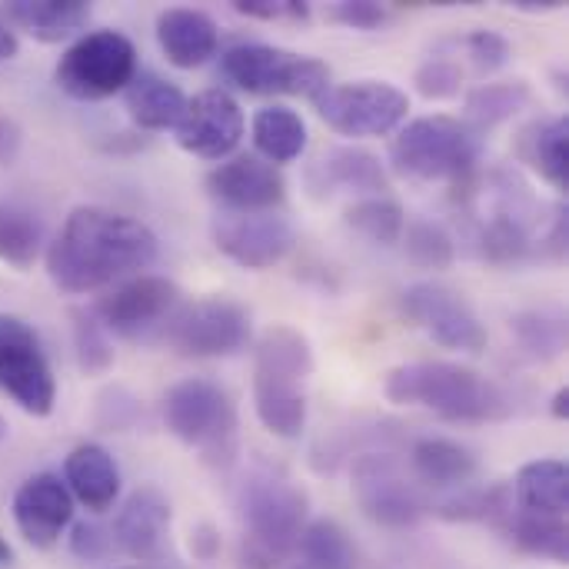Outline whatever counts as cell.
I'll use <instances>...</instances> for the list:
<instances>
[{
	"label": "cell",
	"instance_id": "22",
	"mask_svg": "<svg viewBox=\"0 0 569 569\" xmlns=\"http://www.w3.org/2000/svg\"><path fill=\"white\" fill-rule=\"evenodd\" d=\"M60 480L67 483L70 497L93 513L110 510L120 497V470H117L113 457L97 443L73 447L63 460Z\"/></svg>",
	"mask_w": 569,
	"mask_h": 569
},
{
	"label": "cell",
	"instance_id": "27",
	"mask_svg": "<svg viewBox=\"0 0 569 569\" xmlns=\"http://www.w3.org/2000/svg\"><path fill=\"white\" fill-rule=\"evenodd\" d=\"M317 173L323 177V187L360 193V200L387 197V190H390V173L380 163V157L363 147H353V143H343V147H333L330 153H323V160L317 163Z\"/></svg>",
	"mask_w": 569,
	"mask_h": 569
},
{
	"label": "cell",
	"instance_id": "38",
	"mask_svg": "<svg viewBox=\"0 0 569 569\" xmlns=\"http://www.w3.org/2000/svg\"><path fill=\"white\" fill-rule=\"evenodd\" d=\"M70 337H73V353H77V367L87 377H100L113 367V343L110 333L103 330V323L97 320L93 310H70Z\"/></svg>",
	"mask_w": 569,
	"mask_h": 569
},
{
	"label": "cell",
	"instance_id": "12",
	"mask_svg": "<svg viewBox=\"0 0 569 569\" xmlns=\"http://www.w3.org/2000/svg\"><path fill=\"white\" fill-rule=\"evenodd\" d=\"M320 120L343 137H387L403 127L410 97L390 80L330 83L313 100Z\"/></svg>",
	"mask_w": 569,
	"mask_h": 569
},
{
	"label": "cell",
	"instance_id": "16",
	"mask_svg": "<svg viewBox=\"0 0 569 569\" xmlns=\"http://www.w3.org/2000/svg\"><path fill=\"white\" fill-rule=\"evenodd\" d=\"M210 233H213L217 250L243 270H270L297 243L293 223L280 210H263V213L220 210L213 217Z\"/></svg>",
	"mask_w": 569,
	"mask_h": 569
},
{
	"label": "cell",
	"instance_id": "29",
	"mask_svg": "<svg viewBox=\"0 0 569 569\" xmlns=\"http://www.w3.org/2000/svg\"><path fill=\"white\" fill-rule=\"evenodd\" d=\"M497 527L507 533V540L520 553L537 557V560H550L557 567H567L569 563L567 520L537 517V513H527V510H510Z\"/></svg>",
	"mask_w": 569,
	"mask_h": 569
},
{
	"label": "cell",
	"instance_id": "15",
	"mask_svg": "<svg viewBox=\"0 0 569 569\" xmlns=\"http://www.w3.org/2000/svg\"><path fill=\"white\" fill-rule=\"evenodd\" d=\"M407 320L420 327L433 343L460 353H483L487 350V327L480 313L470 307L463 293H457L447 283L423 280L403 290L400 300Z\"/></svg>",
	"mask_w": 569,
	"mask_h": 569
},
{
	"label": "cell",
	"instance_id": "35",
	"mask_svg": "<svg viewBox=\"0 0 569 569\" xmlns=\"http://www.w3.org/2000/svg\"><path fill=\"white\" fill-rule=\"evenodd\" d=\"M520 350L533 360H560L567 350V320L550 310H523L510 320Z\"/></svg>",
	"mask_w": 569,
	"mask_h": 569
},
{
	"label": "cell",
	"instance_id": "36",
	"mask_svg": "<svg viewBox=\"0 0 569 569\" xmlns=\"http://www.w3.org/2000/svg\"><path fill=\"white\" fill-rule=\"evenodd\" d=\"M403 253L417 270H450L457 260V243L450 237V230L437 220H410L403 227Z\"/></svg>",
	"mask_w": 569,
	"mask_h": 569
},
{
	"label": "cell",
	"instance_id": "25",
	"mask_svg": "<svg viewBox=\"0 0 569 569\" xmlns=\"http://www.w3.org/2000/svg\"><path fill=\"white\" fill-rule=\"evenodd\" d=\"M123 103H127L130 120H133L140 130L157 133V130L177 127V120H180L183 110H187V93H183L173 80H167V77H160V73H153V70H140V73L127 83Z\"/></svg>",
	"mask_w": 569,
	"mask_h": 569
},
{
	"label": "cell",
	"instance_id": "39",
	"mask_svg": "<svg viewBox=\"0 0 569 569\" xmlns=\"http://www.w3.org/2000/svg\"><path fill=\"white\" fill-rule=\"evenodd\" d=\"M413 83L427 100H453L463 90V67L447 53H433L417 67Z\"/></svg>",
	"mask_w": 569,
	"mask_h": 569
},
{
	"label": "cell",
	"instance_id": "46",
	"mask_svg": "<svg viewBox=\"0 0 569 569\" xmlns=\"http://www.w3.org/2000/svg\"><path fill=\"white\" fill-rule=\"evenodd\" d=\"M190 550H193L203 563H210V560L220 553V537L213 533V527H200V530L193 533V540H190Z\"/></svg>",
	"mask_w": 569,
	"mask_h": 569
},
{
	"label": "cell",
	"instance_id": "20",
	"mask_svg": "<svg viewBox=\"0 0 569 569\" xmlns=\"http://www.w3.org/2000/svg\"><path fill=\"white\" fill-rule=\"evenodd\" d=\"M113 547L137 563L160 560L170 537V500L157 487H137L113 520Z\"/></svg>",
	"mask_w": 569,
	"mask_h": 569
},
{
	"label": "cell",
	"instance_id": "52",
	"mask_svg": "<svg viewBox=\"0 0 569 569\" xmlns=\"http://www.w3.org/2000/svg\"><path fill=\"white\" fill-rule=\"evenodd\" d=\"M117 569H150V567H143V563H137V567H117Z\"/></svg>",
	"mask_w": 569,
	"mask_h": 569
},
{
	"label": "cell",
	"instance_id": "41",
	"mask_svg": "<svg viewBox=\"0 0 569 569\" xmlns=\"http://www.w3.org/2000/svg\"><path fill=\"white\" fill-rule=\"evenodd\" d=\"M327 17L350 30H377L387 23L390 10L377 0H337L327 7Z\"/></svg>",
	"mask_w": 569,
	"mask_h": 569
},
{
	"label": "cell",
	"instance_id": "45",
	"mask_svg": "<svg viewBox=\"0 0 569 569\" xmlns=\"http://www.w3.org/2000/svg\"><path fill=\"white\" fill-rule=\"evenodd\" d=\"M23 150V130L10 113H0V167H13Z\"/></svg>",
	"mask_w": 569,
	"mask_h": 569
},
{
	"label": "cell",
	"instance_id": "30",
	"mask_svg": "<svg viewBox=\"0 0 569 569\" xmlns=\"http://www.w3.org/2000/svg\"><path fill=\"white\" fill-rule=\"evenodd\" d=\"M533 100V87L527 80H493V83H477L467 100H463V110H467V127L483 133V130H493L507 120H513L517 113H523Z\"/></svg>",
	"mask_w": 569,
	"mask_h": 569
},
{
	"label": "cell",
	"instance_id": "19",
	"mask_svg": "<svg viewBox=\"0 0 569 569\" xmlns=\"http://www.w3.org/2000/svg\"><path fill=\"white\" fill-rule=\"evenodd\" d=\"M13 523L33 550L60 543L73 523V497L57 473H33L13 493Z\"/></svg>",
	"mask_w": 569,
	"mask_h": 569
},
{
	"label": "cell",
	"instance_id": "51",
	"mask_svg": "<svg viewBox=\"0 0 569 569\" xmlns=\"http://www.w3.org/2000/svg\"><path fill=\"white\" fill-rule=\"evenodd\" d=\"M7 433H10V427H7V420H3V417H0V443H3V440H7Z\"/></svg>",
	"mask_w": 569,
	"mask_h": 569
},
{
	"label": "cell",
	"instance_id": "1",
	"mask_svg": "<svg viewBox=\"0 0 569 569\" xmlns=\"http://www.w3.org/2000/svg\"><path fill=\"white\" fill-rule=\"evenodd\" d=\"M157 253V233L137 217L107 207H77L47 247V277L57 290L80 297L140 277Z\"/></svg>",
	"mask_w": 569,
	"mask_h": 569
},
{
	"label": "cell",
	"instance_id": "14",
	"mask_svg": "<svg viewBox=\"0 0 569 569\" xmlns=\"http://www.w3.org/2000/svg\"><path fill=\"white\" fill-rule=\"evenodd\" d=\"M180 303L183 293L173 280L157 273H140L117 283L107 297H100L93 313L103 323V330L120 340L157 343V333L163 330V323Z\"/></svg>",
	"mask_w": 569,
	"mask_h": 569
},
{
	"label": "cell",
	"instance_id": "3",
	"mask_svg": "<svg viewBox=\"0 0 569 569\" xmlns=\"http://www.w3.org/2000/svg\"><path fill=\"white\" fill-rule=\"evenodd\" d=\"M243 520V540L237 569H277L297 547L307 527L310 497L277 467H257L247 473L237 493Z\"/></svg>",
	"mask_w": 569,
	"mask_h": 569
},
{
	"label": "cell",
	"instance_id": "8",
	"mask_svg": "<svg viewBox=\"0 0 569 569\" xmlns=\"http://www.w3.org/2000/svg\"><path fill=\"white\" fill-rule=\"evenodd\" d=\"M220 73L243 93L307 97L310 103L330 87V67L270 43H237L220 57Z\"/></svg>",
	"mask_w": 569,
	"mask_h": 569
},
{
	"label": "cell",
	"instance_id": "43",
	"mask_svg": "<svg viewBox=\"0 0 569 569\" xmlns=\"http://www.w3.org/2000/svg\"><path fill=\"white\" fill-rule=\"evenodd\" d=\"M233 10L250 17V20H263V23H273V20L303 23V20H310V3H303V0H233Z\"/></svg>",
	"mask_w": 569,
	"mask_h": 569
},
{
	"label": "cell",
	"instance_id": "53",
	"mask_svg": "<svg viewBox=\"0 0 569 569\" xmlns=\"http://www.w3.org/2000/svg\"><path fill=\"white\" fill-rule=\"evenodd\" d=\"M300 569H303V567H300Z\"/></svg>",
	"mask_w": 569,
	"mask_h": 569
},
{
	"label": "cell",
	"instance_id": "24",
	"mask_svg": "<svg viewBox=\"0 0 569 569\" xmlns=\"http://www.w3.org/2000/svg\"><path fill=\"white\" fill-rule=\"evenodd\" d=\"M413 480L433 490H460L470 487L480 473V460L470 447L447 437H423L410 450Z\"/></svg>",
	"mask_w": 569,
	"mask_h": 569
},
{
	"label": "cell",
	"instance_id": "21",
	"mask_svg": "<svg viewBox=\"0 0 569 569\" xmlns=\"http://www.w3.org/2000/svg\"><path fill=\"white\" fill-rule=\"evenodd\" d=\"M157 40L173 67L193 70V67H203L210 57H217L220 30L203 10L170 7L157 17Z\"/></svg>",
	"mask_w": 569,
	"mask_h": 569
},
{
	"label": "cell",
	"instance_id": "44",
	"mask_svg": "<svg viewBox=\"0 0 569 569\" xmlns=\"http://www.w3.org/2000/svg\"><path fill=\"white\" fill-rule=\"evenodd\" d=\"M110 397H113V403L117 407H110V403H97V427L100 430H107V433H113V430H127L130 423H133V417L140 413V407H137V400H130L127 407H120L130 393L127 390H110Z\"/></svg>",
	"mask_w": 569,
	"mask_h": 569
},
{
	"label": "cell",
	"instance_id": "31",
	"mask_svg": "<svg viewBox=\"0 0 569 569\" xmlns=\"http://www.w3.org/2000/svg\"><path fill=\"white\" fill-rule=\"evenodd\" d=\"M250 133H253V147L273 167L277 163H293L297 157H303L307 140H310L303 117L297 110H290V107H263V110H257Z\"/></svg>",
	"mask_w": 569,
	"mask_h": 569
},
{
	"label": "cell",
	"instance_id": "13",
	"mask_svg": "<svg viewBox=\"0 0 569 569\" xmlns=\"http://www.w3.org/2000/svg\"><path fill=\"white\" fill-rule=\"evenodd\" d=\"M0 390L30 417H50L57 403V380L37 330L0 313Z\"/></svg>",
	"mask_w": 569,
	"mask_h": 569
},
{
	"label": "cell",
	"instance_id": "50",
	"mask_svg": "<svg viewBox=\"0 0 569 569\" xmlns=\"http://www.w3.org/2000/svg\"><path fill=\"white\" fill-rule=\"evenodd\" d=\"M0 567H13V550L3 537H0Z\"/></svg>",
	"mask_w": 569,
	"mask_h": 569
},
{
	"label": "cell",
	"instance_id": "10",
	"mask_svg": "<svg viewBox=\"0 0 569 569\" xmlns=\"http://www.w3.org/2000/svg\"><path fill=\"white\" fill-rule=\"evenodd\" d=\"M157 343H167L180 357L210 360V357H233L250 343V313L227 297H203L193 303H180Z\"/></svg>",
	"mask_w": 569,
	"mask_h": 569
},
{
	"label": "cell",
	"instance_id": "47",
	"mask_svg": "<svg viewBox=\"0 0 569 569\" xmlns=\"http://www.w3.org/2000/svg\"><path fill=\"white\" fill-rule=\"evenodd\" d=\"M17 50H20L17 30L0 17V63H3V60H13V57H17Z\"/></svg>",
	"mask_w": 569,
	"mask_h": 569
},
{
	"label": "cell",
	"instance_id": "4",
	"mask_svg": "<svg viewBox=\"0 0 569 569\" xmlns=\"http://www.w3.org/2000/svg\"><path fill=\"white\" fill-rule=\"evenodd\" d=\"M313 377L310 340L287 323L263 330L253 350V410L267 433L297 440L307 427V387Z\"/></svg>",
	"mask_w": 569,
	"mask_h": 569
},
{
	"label": "cell",
	"instance_id": "37",
	"mask_svg": "<svg viewBox=\"0 0 569 569\" xmlns=\"http://www.w3.org/2000/svg\"><path fill=\"white\" fill-rule=\"evenodd\" d=\"M347 223L370 243L397 247L403 237V227H407V213L390 197H363L347 210Z\"/></svg>",
	"mask_w": 569,
	"mask_h": 569
},
{
	"label": "cell",
	"instance_id": "26",
	"mask_svg": "<svg viewBox=\"0 0 569 569\" xmlns=\"http://www.w3.org/2000/svg\"><path fill=\"white\" fill-rule=\"evenodd\" d=\"M513 507L537 513V517H557L567 520L569 510V470L563 460L547 457V460H533L523 463L513 487Z\"/></svg>",
	"mask_w": 569,
	"mask_h": 569
},
{
	"label": "cell",
	"instance_id": "2",
	"mask_svg": "<svg viewBox=\"0 0 569 569\" xmlns=\"http://www.w3.org/2000/svg\"><path fill=\"white\" fill-rule=\"evenodd\" d=\"M383 393L397 407H423L450 423H493L513 410L500 383L447 360H417L390 370Z\"/></svg>",
	"mask_w": 569,
	"mask_h": 569
},
{
	"label": "cell",
	"instance_id": "49",
	"mask_svg": "<svg viewBox=\"0 0 569 569\" xmlns=\"http://www.w3.org/2000/svg\"><path fill=\"white\" fill-rule=\"evenodd\" d=\"M550 413H553V420H567L569 417V387H560V390L553 393V400H550Z\"/></svg>",
	"mask_w": 569,
	"mask_h": 569
},
{
	"label": "cell",
	"instance_id": "9",
	"mask_svg": "<svg viewBox=\"0 0 569 569\" xmlns=\"http://www.w3.org/2000/svg\"><path fill=\"white\" fill-rule=\"evenodd\" d=\"M543 207L533 203L527 187L517 180H503L490 193V210L477 220V250L487 263L497 267H513L523 260H533L540 253H550L563 260L550 237L537 233V217Z\"/></svg>",
	"mask_w": 569,
	"mask_h": 569
},
{
	"label": "cell",
	"instance_id": "33",
	"mask_svg": "<svg viewBox=\"0 0 569 569\" xmlns=\"http://www.w3.org/2000/svg\"><path fill=\"white\" fill-rule=\"evenodd\" d=\"M293 553L303 569H357V550L337 520H313L300 530Z\"/></svg>",
	"mask_w": 569,
	"mask_h": 569
},
{
	"label": "cell",
	"instance_id": "5",
	"mask_svg": "<svg viewBox=\"0 0 569 569\" xmlns=\"http://www.w3.org/2000/svg\"><path fill=\"white\" fill-rule=\"evenodd\" d=\"M163 423L190 450L213 467H230L237 457V403L233 397L203 377H187L163 393Z\"/></svg>",
	"mask_w": 569,
	"mask_h": 569
},
{
	"label": "cell",
	"instance_id": "6",
	"mask_svg": "<svg viewBox=\"0 0 569 569\" xmlns=\"http://www.w3.org/2000/svg\"><path fill=\"white\" fill-rule=\"evenodd\" d=\"M480 150L483 147L477 130H470L463 120L433 113L400 127L390 147V160L410 180L440 183L470 177L480 163Z\"/></svg>",
	"mask_w": 569,
	"mask_h": 569
},
{
	"label": "cell",
	"instance_id": "28",
	"mask_svg": "<svg viewBox=\"0 0 569 569\" xmlns=\"http://www.w3.org/2000/svg\"><path fill=\"white\" fill-rule=\"evenodd\" d=\"M520 157L530 163L553 190H569V120L547 117L520 133Z\"/></svg>",
	"mask_w": 569,
	"mask_h": 569
},
{
	"label": "cell",
	"instance_id": "42",
	"mask_svg": "<svg viewBox=\"0 0 569 569\" xmlns=\"http://www.w3.org/2000/svg\"><path fill=\"white\" fill-rule=\"evenodd\" d=\"M70 553L83 563H100L113 553V533L93 520H80L70 530Z\"/></svg>",
	"mask_w": 569,
	"mask_h": 569
},
{
	"label": "cell",
	"instance_id": "32",
	"mask_svg": "<svg viewBox=\"0 0 569 569\" xmlns=\"http://www.w3.org/2000/svg\"><path fill=\"white\" fill-rule=\"evenodd\" d=\"M447 523H500L513 510V493L507 483L460 487V493L430 507Z\"/></svg>",
	"mask_w": 569,
	"mask_h": 569
},
{
	"label": "cell",
	"instance_id": "11",
	"mask_svg": "<svg viewBox=\"0 0 569 569\" xmlns=\"http://www.w3.org/2000/svg\"><path fill=\"white\" fill-rule=\"evenodd\" d=\"M350 487H353L357 507L377 527L410 530L430 513V503L420 483L413 480V473L403 470V463L393 453L357 457L350 467Z\"/></svg>",
	"mask_w": 569,
	"mask_h": 569
},
{
	"label": "cell",
	"instance_id": "34",
	"mask_svg": "<svg viewBox=\"0 0 569 569\" xmlns=\"http://www.w3.org/2000/svg\"><path fill=\"white\" fill-rule=\"evenodd\" d=\"M40 247H43L40 220L17 203H0V263L13 270H30L40 257Z\"/></svg>",
	"mask_w": 569,
	"mask_h": 569
},
{
	"label": "cell",
	"instance_id": "40",
	"mask_svg": "<svg viewBox=\"0 0 569 569\" xmlns=\"http://www.w3.org/2000/svg\"><path fill=\"white\" fill-rule=\"evenodd\" d=\"M463 50L480 73H497L513 60V43L500 30H487V27L470 30L463 37Z\"/></svg>",
	"mask_w": 569,
	"mask_h": 569
},
{
	"label": "cell",
	"instance_id": "17",
	"mask_svg": "<svg viewBox=\"0 0 569 569\" xmlns=\"http://www.w3.org/2000/svg\"><path fill=\"white\" fill-rule=\"evenodd\" d=\"M177 147L200 160H223L243 140V110L227 90H203L187 100L183 117L173 127Z\"/></svg>",
	"mask_w": 569,
	"mask_h": 569
},
{
	"label": "cell",
	"instance_id": "18",
	"mask_svg": "<svg viewBox=\"0 0 569 569\" xmlns=\"http://www.w3.org/2000/svg\"><path fill=\"white\" fill-rule=\"evenodd\" d=\"M207 193L227 213H263L287 200V180L273 163L253 153H240L220 160L207 173Z\"/></svg>",
	"mask_w": 569,
	"mask_h": 569
},
{
	"label": "cell",
	"instance_id": "23",
	"mask_svg": "<svg viewBox=\"0 0 569 569\" xmlns=\"http://www.w3.org/2000/svg\"><path fill=\"white\" fill-rule=\"evenodd\" d=\"M0 17L40 43H60L87 27L90 3L87 0H7L0 7Z\"/></svg>",
	"mask_w": 569,
	"mask_h": 569
},
{
	"label": "cell",
	"instance_id": "48",
	"mask_svg": "<svg viewBox=\"0 0 569 569\" xmlns=\"http://www.w3.org/2000/svg\"><path fill=\"white\" fill-rule=\"evenodd\" d=\"M510 7L520 10V13H553V10L563 7V0H513Z\"/></svg>",
	"mask_w": 569,
	"mask_h": 569
},
{
	"label": "cell",
	"instance_id": "7",
	"mask_svg": "<svg viewBox=\"0 0 569 569\" xmlns=\"http://www.w3.org/2000/svg\"><path fill=\"white\" fill-rule=\"evenodd\" d=\"M137 77V47L120 30H90L77 37L53 67L60 93L80 103H97L123 93Z\"/></svg>",
	"mask_w": 569,
	"mask_h": 569
}]
</instances>
